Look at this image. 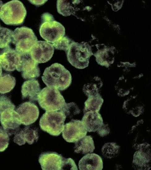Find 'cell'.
Instances as JSON below:
<instances>
[{"mask_svg": "<svg viewBox=\"0 0 151 170\" xmlns=\"http://www.w3.org/2000/svg\"><path fill=\"white\" fill-rule=\"evenodd\" d=\"M2 73V67L1 65L0 64V76H1V74Z\"/></svg>", "mask_w": 151, "mask_h": 170, "instance_id": "obj_37", "label": "cell"}, {"mask_svg": "<svg viewBox=\"0 0 151 170\" xmlns=\"http://www.w3.org/2000/svg\"><path fill=\"white\" fill-rule=\"evenodd\" d=\"M27 11L20 1L13 0L3 4L0 10V18L6 24L19 25L24 22Z\"/></svg>", "mask_w": 151, "mask_h": 170, "instance_id": "obj_3", "label": "cell"}, {"mask_svg": "<svg viewBox=\"0 0 151 170\" xmlns=\"http://www.w3.org/2000/svg\"><path fill=\"white\" fill-rule=\"evenodd\" d=\"M39 32L41 36L46 41L54 43L65 35V28L60 23L54 20L48 12L43 14Z\"/></svg>", "mask_w": 151, "mask_h": 170, "instance_id": "obj_2", "label": "cell"}, {"mask_svg": "<svg viewBox=\"0 0 151 170\" xmlns=\"http://www.w3.org/2000/svg\"><path fill=\"white\" fill-rule=\"evenodd\" d=\"M41 91L37 80L34 79L25 81L21 87L22 98L28 99L30 102L36 101Z\"/></svg>", "mask_w": 151, "mask_h": 170, "instance_id": "obj_18", "label": "cell"}, {"mask_svg": "<svg viewBox=\"0 0 151 170\" xmlns=\"http://www.w3.org/2000/svg\"><path fill=\"white\" fill-rule=\"evenodd\" d=\"M15 106L9 98L5 95L0 97V114L3 111L9 109H15Z\"/></svg>", "mask_w": 151, "mask_h": 170, "instance_id": "obj_31", "label": "cell"}, {"mask_svg": "<svg viewBox=\"0 0 151 170\" xmlns=\"http://www.w3.org/2000/svg\"><path fill=\"white\" fill-rule=\"evenodd\" d=\"M2 5H3V2L2 1L0 0V10L1 8V7H2Z\"/></svg>", "mask_w": 151, "mask_h": 170, "instance_id": "obj_36", "label": "cell"}, {"mask_svg": "<svg viewBox=\"0 0 151 170\" xmlns=\"http://www.w3.org/2000/svg\"><path fill=\"white\" fill-rule=\"evenodd\" d=\"M16 84L15 78L9 74L3 73L0 76V93L4 94L11 91Z\"/></svg>", "mask_w": 151, "mask_h": 170, "instance_id": "obj_24", "label": "cell"}, {"mask_svg": "<svg viewBox=\"0 0 151 170\" xmlns=\"http://www.w3.org/2000/svg\"><path fill=\"white\" fill-rule=\"evenodd\" d=\"M9 136L0 127V152L3 151L8 147L10 140Z\"/></svg>", "mask_w": 151, "mask_h": 170, "instance_id": "obj_32", "label": "cell"}, {"mask_svg": "<svg viewBox=\"0 0 151 170\" xmlns=\"http://www.w3.org/2000/svg\"><path fill=\"white\" fill-rule=\"evenodd\" d=\"M65 52L69 62L76 68L80 69L88 66L89 58L93 54L91 47L86 43H79L73 40Z\"/></svg>", "mask_w": 151, "mask_h": 170, "instance_id": "obj_4", "label": "cell"}, {"mask_svg": "<svg viewBox=\"0 0 151 170\" xmlns=\"http://www.w3.org/2000/svg\"><path fill=\"white\" fill-rule=\"evenodd\" d=\"M82 121L87 131L95 132L103 124V120L99 112L88 111L84 113Z\"/></svg>", "mask_w": 151, "mask_h": 170, "instance_id": "obj_19", "label": "cell"}, {"mask_svg": "<svg viewBox=\"0 0 151 170\" xmlns=\"http://www.w3.org/2000/svg\"><path fill=\"white\" fill-rule=\"evenodd\" d=\"M80 170H101L103 163L101 157L93 153H88L84 156L78 163Z\"/></svg>", "mask_w": 151, "mask_h": 170, "instance_id": "obj_17", "label": "cell"}, {"mask_svg": "<svg viewBox=\"0 0 151 170\" xmlns=\"http://www.w3.org/2000/svg\"><path fill=\"white\" fill-rule=\"evenodd\" d=\"M25 126L16 133L14 138V142L19 146L25 144L26 142L31 145L38 139V129L30 125Z\"/></svg>", "mask_w": 151, "mask_h": 170, "instance_id": "obj_15", "label": "cell"}, {"mask_svg": "<svg viewBox=\"0 0 151 170\" xmlns=\"http://www.w3.org/2000/svg\"><path fill=\"white\" fill-rule=\"evenodd\" d=\"M52 44L46 41H38L30 51L32 59L37 63H43L50 60L54 51Z\"/></svg>", "mask_w": 151, "mask_h": 170, "instance_id": "obj_11", "label": "cell"}, {"mask_svg": "<svg viewBox=\"0 0 151 170\" xmlns=\"http://www.w3.org/2000/svg\"><path fill=\"white\" fill-rule=\"evenodd\" d=\"M87 132L82 121L72 119L64 125L62 136L66 142L74 143L85 136Z\"/></svg>", "mask_w": 151, "mask_h": 170, "instance_id": "obj_10", "label": "cell"}, {"mask_svg": "<svg viewBox=\"0 0 151 170\" xmlns=\"http://www.w3.org/2000/svg\"><path fill=\"white\" fill-rule=\"evenodd\" d=\"M31 4L37 7L44 5L48 0H28Z\"/></svg>", "mask_w": 151, "mask_h": 170, "instance_id": "obj_35", "label": "cell"}, {"mask_svg": "<svg viewBox=\"0 0 151 170\" xmlns=\"http://www.w3.org/2000/svg\"><path fill=\"white\" fill-rule=\"evenodd\" d=\"M60 111L63 112L66 117L70 118L74 115L80 113V110L78 106L74 102L66 103Z\"/></svg>", "mask_w": 151, "mask_h": 170, "instance_id": "obj_29", "label": "cell"}, {"mask_svg": "<svg viewBox=\"0 0 151 170\" xmlns=\"http://www.w3.org/2000/svg\"><path fill=\"white\" fill-rule=\"evenodd\" d=\"M150 145L143 146L135 152L132 161L133 167L137 170L149 169L151 162Z\"/></svg>", "mask_w": 151, "mask_h": 170, "instance_id": "obj_16", "label": "cell"}, {"mask_svg": "<svg viewBox=\"0 0 151 170\" xmlns=\"http://www.w3.org/2000/svg\"><path fill=\"white\" fill-rule=\"evenodd\" d=\"M13 31L6 28L0 26V49L10 46Z\"/></svg>", "mask_w": 151, "mask_h": 170, "instance_id": "obj_27", "label": "cell"}, {"mask_svg": "<svg viewBox=\"0 0 151 170\" xmlns=\"http://www.w3.org/2000/svg\"><path fill=\"white\" fill-rule=\"evenodd\" d=\"M103 85L101 78L95 76L92 81L84 85L83 90L88 97L96 95L98 94L100 89Z\"/></svg>", "mask_w": 151, "mask_h": 170, "instance_id": "obj_23", "label": "cell"}, {"mask_svg": "<svg viewBox=\"0 0 151 170\" xmlns=\"http://www.w3.org/2000/svg\"><path fill=\"white\" fill-rule=\"evenodd\" d=\"M74 152L83 154L90 153L95 149L93 137L90 135L85 136L75 142Z\"/></svg>", "mask_w": 151, "mask_h": 170, "instance_id": "obj_20", "label": "cell"}, {"mask_svg": "<svg viewBox=\"0 0 151 170\" xmlns=\"http://www.w3.org/2000/svg\"><path fill=\"white\" fill-rule=\"evenodd\" d=\"M72 41L67 36H65L52 44L55 49L63 50L66 52L68 49Z\"/></svg>", "mask_w": 151, "mask_h": 170, "instance_id": "obj_30", "label": "cell"}, {"mask_svg": "<svg viewBox=\"0 0 151 170\" xmlns=\"http://www.w3.org/2000/svg\"><path fill=\"white\" fill-rule=\"evenodd\" d=\"M21 124L28 125L34 123L38 118L39 111L37 107L31 102H24L16 110Z\"/></svg>", "mask_w": 151, "mask_h": 170, "instance_id": "obj_12", "label": "cell"}, {"mask_svg": "<svg viewBox=\"0 0 151 170\" xmlns=\"http://www.w3.org/2000/svg\"><path fill=\"white\" fill-rule=\"evenodd\" d=\"M41 78L47 87L60 91L66 89L72 82V76L70 72L63 65L57 63L46 68Z\"/></svg>", "mask_w": 151, "mask_h": 170, "instance_id": "obj_1", "label": "cell"}, {"mask_svg": "<svg viewBox=\"0 0 151 170\" xmlns=\"http://www.w3.org/2000/svg\"><path fill=\"white\" fill-rule=\"evenodd\" d=\"M20 60L17 70L21 72V76L25 79H32L37 78L41 74L38 63L32 58L30 52L19 53Z\"/></svg>", "mask_w": 151, "mask_h": 170, "instance_id": "obj_8", "label": "cell"}, {"mask_svg": "<svg viewBox=\"0 0 151 170\" xmlns=\"http://www.w3.org/2000/svg\"><path fill=\"white\" fill-rule=\"evenodd\" d=\"M15 109L9 108L0 114L1 127L9 136L15 134L20 129L21 123Z\"/></svg>", "mask_w": 151, "mask_h": 170, "instance_id": "obj_9", "label": "cell"}, {"mask_svg": "<svg viewBox=\"0 0 151 170\" xmlns=\"http://www.w3.org/2000/svg\"><path fill=\"white\" fill-rule=\"evenodd\" d=\"M133 97L125 101L123 105V109L128 114L137 117L144 111V104L141 102L135 99Z\"/></svg>", "mask_w": 151, "mask_h": 170, "instance_id": "obj_21", "label": "cell"}, {"mask_svg": "<svg viewBox=\"0 0 151 170\" xmlns=\"http://www.w3.org/2000/svg\"><path fill=\"white\" fill-rule=\"evenodd\" d=\"M120 146L116 143L110 142L105 143L101 148L103 156L106 158L111 159L119 154Z\"/></svg>", "mask_w": 151, "mask_h": 170, "instance_id": "obj_25", "label": "cell"}, {"mask_svg": "<svg viewBox=\"0 0 151 170\" xmlns=\"http://www.w3.org/2000/svg\"><path fill=\"white\" fill-rule=\"evenodd\" d=\"M61 170H76L78 168L75 162L71 158H64L61 166Z\"/></svg>", "mask_w": 151, "mask_h": 170, "instance_id": "obj_33", "label": "cell"}, {"mask_svg": "<svg viewBox=\"0 0 151 170\" xmlns=\"http://www.w3.org/2000/svg\"><path fill=\"white\" fill-rule=\"evenodd\" d=\"M103 102V99L99 94L88 97L84 103V113L88 111L99 112Z\"/></svg>", "mask_w": 151, "mask_h": 170, "instance_id": "obj_22", "label": "cell"}, {"mask_svg": "<svg viewBox=\"0 0 151 170\" xmlns=\"http://www.w3.org/2000/svg\"><path fill=\"white\" fill-rule=\"evenodd\" d=\"M64 158L55 152H44L40 155L38 161L43 170H59Z\"/></svg>", "mask_w": 151, "mask_h": 170, "instance_id": "obj_14", "label": "cell"}, {"mask_svg": "<svg viewBox=\"0 0 151 170\" xmlns=\"http://www.w3.org/2000/svg\"><path fill=\"white\" fill-rule=\"evenodd\" d=\"M37 100L41 107L46 111H59L66 103L58 89L47 86L41 90Z\"/></svg>", "mask_w": 151, "mask_h": 170, "instance_id": "obj_5", "label": "cell"}, {"mask_svg": "<svg viewBox=\"0 0 151 170\" xmlns=\"http://www.w3.org/2000/svg\"><path fill=\"white\" fill-rule=\"evenodd\" d=\"M20 57L19 53L8 46L0 52V64L5 70L13 71L19 65Z\"/></svg>", "mask_w": 151, "mask_h": 170, "instance_id": "obj_13", "label": "cell"}, {"mask_svg": "<svg viewBox=\"0 0 151 170\" xmlns=\"http://www.w3.org/2000/svg\"><path fill=\"white\" fill-rule=\"evenodd\" d=\"M57 8L58 12L65 16L73 14L74 8L68 0H57Z\"/></svg>", "mask_w": 151, "mask_h": 170, "instance_id": "obj_28", "label": "cell"}, {"mask_svg": "<svg viewBox=\"0 0 151 170\" xmlns=\"http://www.w3.org/2000/svg\"><path fill=\"white\" fill-rule=\"evenodd\" d=\"M98 134L103 137L109 134L110 132V129L108 124H103L97 131Z\"/></svg>", "mask_w": 151, "mask_h": 170, "instance_id": "obj_34", "label": "cell"}, {"mask_svg": "<svg viewBox=\"0 0 151 170\" xmlns=\"http://www.w3.org/2000/svg\"><path fill=\"white\" fill-rule=\"evenodd\" d=\"M96 61L100 65L108 67L113 63L114 57L111 52L108 50L99 51L95 54Z\"/></svg>", "mask_w": 151, "mask_h": 170, "instance_id": "obj_26", "label": "cell"}, {"mask_svg": "<svg viewBox=\"0 0 151 170\" xmlns=\"http://www.w3.org/2000/svg\"><path fill=\"white\" fill-rule=\"evenodd\" d=\"M12 37V42L15 46V50L19 53L30 52L38 41L32 30L25 26L15 29Z\"/></svg>", "mask_w": 151, "mask_h": 170, "instance_id": "obj_7", "label": "cell"}, {"mask_svg": "<svg viewBox=\"0 0 151 170\" xmlns=\"http://www.w3.org/2000/svg\"><path fill=\"white\" fill-rule=\"evenodd\" d=\"M66 116L60 110L46 111L40 118L41 129L53 136H59L64 129Z\"/></svg>", "mask_w": 151, "mask_h": 170, "instance_id": "obj_6", "label": "cell"}]
</instances>
